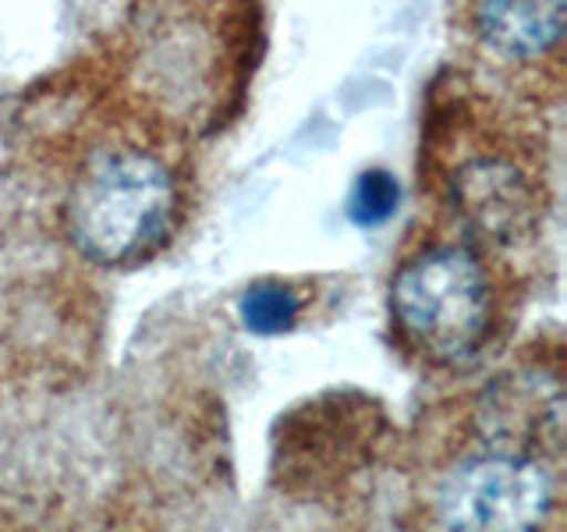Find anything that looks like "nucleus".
<instances>
[{
  "mask_svg": "<svg viewBox=\"0 0 567 532\" xmlns=\"http://www.w3.org/2000/svg\"><path fill=\"white\" fill-rule=\"evenodd\" d=\"M390 313L404 341L440 366L472 362L493 330V284L468 245H433L390 280Z\"/></svg>",
  "mask_w": 567,
  "mask_h": 532,
  "instance_id": "f03ea898",
  "label": "nucleus"
},
{
  "mask_svg": "<svg viewBox=\"0 0 567 532\" xmlns=\"http://www.w3.org/2000/svg\"><path fill=\"white\" fill-rule=\"evenodd\" d=\"M401 203V185L390 171L372 167L359 174L351 195H348V217L359 227H380L394 217V209Z\"/></svg>",
  "mask_w": 567,
  "mask_h": 532,
  "instance_id": "6e6552de",
  "label": "nucleus"
},
{
  "mask_svg": "<svg viewBox=\"0 0 567 532\" xmlns=\"http://www.w3.org/2000/svg\"><path fill=\"white\" fill-rule=\"evenodd\" d=\"M451 209L475 238L514 242L536 221V188L532 177L507 156L478 153L461 160L451 174Z\"/></svg>",
  "mask_w": 567,
  "mask_h": 532,
  "instance_id": "39448f33",
  "label": "nucleus"
},
{
  "mask_svg": "<svg viewBox=\"0 0 567 532\" xmlns=\"http://www.w3.org/2000/svg\"><path fill=\"white\" fill-rule=\"evenodd\" d=\"M557 497L543 454L475 448L436 479L433 522L440 532H546Z\"/></svg>",
  "mask_w": 567,
  "mask_h": 532,
  "instance_id": "7ed1b4c3",
  "label": "nucleus"
},
{
  "mask_svg": "<svg viewBox=\"0 0 567 532\" xmlns=\"http://www.w3.org/2000/svg\"><path fill=\"white\" fill-rule=\"evenodd\" d=\"M567 0H472V25L507 64H536L564 40Z\"/></svg>",
  "mask_w": 567,
  "mask_h": 532,
  "instance_id": "423d86ee",
  "label": "nucleus"
},
{
  "mask_svg": "<svg viewBox=\"0 0 567 532\" xmlns=\"http://www.w3.org/2000/svg\"><path fill=\"white\" fill-rule=\"evenodd\" d=\"M478 440L483 448L543 454L560 448L564 390L560 380L539 369H518L496 377L478 398ZM546 458V454H543Z\"/></svg>",
  "mask_w": 567,
  "mask_h": 532,
  "instance_id": "20e7f679",
  "label": "nucleus"
},
{
  "mask_svg": "<svg viewBox=\"0 0 567 532\" xmlns=\"http://www.w3.org/2000/svg\"><path fill=\"white\" fill-rule=\"evenodd\" d=\"M238 316L252 334L274 337V334H284V330H291L298 324L301 298L280 280H259L241 295Z\"/></svg>",
  "mask_w": 567,
  "mask_h": 532,
  "instance_id": "0eeeda50",
  "label": "nucleus"
},
{
  "mask_svg": "<svg viewBox=\"0 0 567 532\" xmlns=\"http://www.w3.org/2000/svg\"><path fill=\"white\" fill-rule=\"evenodd\" d=\"M182 192L156 153L124 146L85 160L68 192V238L96 266H132L167 245Z\"/></svg>",
  "mask_w": 567,
  "mask_h": 532,
  "instance_id": "f257e3e1",
  "label": "nucleus"
}]
</instances>
